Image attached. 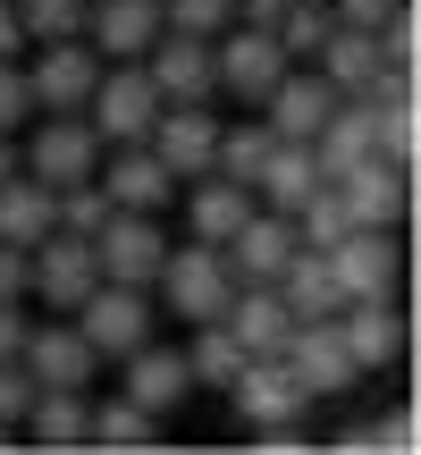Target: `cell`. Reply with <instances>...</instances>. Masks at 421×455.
Listing matches in <instances>:
<instances>
[{
    "label": "cell",
    "mask_w": 421,
    "mask_h": 455,
    "mask_svg": "<svg viewBox=\"0 0 421 455\" xmlns=\"http://www.w3.org/2000/svg\"><path fill=\"white\" fill-rule=\"evenodd\" d=\"M227 295H236V278H227V261H219V244H195V236H169V253H161V270H152V304L161 312H178L186 329L195 321H219L227 312Z\"/></svg>",
    "instance_id": "1"
},
{
    "label": "cell",
    "mask_w": 421,
    "mask_h": 455,
    "mask_svg": "<svg viewBox=\"0 0 421 455\" xmlns=\"http://www.w3.org/2000/svg\"><path fill=\"white\" fill-rule=\"evenodd\" d=\"M17 169L43 178L51 195H60V186H84L101 169V135L84 127V110H34V135L17 144Z\"/></svg>",
    "instance_id": "2"
},
{
    "label": "cell",
    "mask_w": 421,
    "mask_h": 455,
    "mask_svg": "<svg viewBox=\"0 0 421 455\" xmlns=\"http://www.w3.org/2000/svg\"><path fill=\"white\" fill-rule=\"evenodd\" d=\"M152 118H161V93H152L144 60H101L93 93H84V127H93L101 144H144Z\"/></svg>",
    "instance_id": "3"
},
{
    "label": "cell",
    "mask_w": 421,
    "mask_h": 455,
    "mask_svg": "<svg viewBox=\"0 0 421 455\" xmlns=\"http://www.w3.org/2000/svg\"><path fill=\"white\" fill-rule=\"evenodd\" d=\"M68 321L84 329V346H93L101 363H118L127 346H144L152 338V321H161V304H152V287H127V278H101L93 295H84Z\"/></svg>",
    "instance_id": "4"
},
{
    "label": "cell",
    "mask_w": 421,
    "mask_h": 455,
    "mask_svg": "<svg viewBox=\"0 0 421 455\" xmlns=\"http://www.w3.org/2000/svg\"><path fill=\"white\" fill-rule=\"evenodd\" d=\"M26 93L34 110H84V93H93L101 76V51L84 43V34H60V43H26Z\"/></svg>",
    "instance_id": "5"
},
{
    "label": "cell",
    "mask_w": 421,
    "mask_h": 455,
    "mask_svg": "<svg viewBox=\"0 0 421 455\" xmlns=\"http://www.w3.org/2000/svg\"><path fill=\"white\" fill-rule=\"evenodd\" d=\"M101 287L93 270V244L68 236V228H51L43 244H26V304H51V312H76L84 295Z\"/></svg>",
    "instance_id": "6"
},
{
    "label": "cell",
    "mask_w": 421,
    "mask_h": 455,
    "mask_svg": "<svg viewBox=\"0 0 421 455\" xmlns=\"http://www.w3.org/2000/svg\"><path fill=\"white\" fill-rule=\"evenodd\" d=\"M210 68H219V101H244V110H261V93L287 76V51H278V34L219 26V34H210Z\"/></svg>",
    "instance_id": "7"
},
{
    "label": "cell",
    "mask_w": 421,
    "mask_h": 455,
    "mask_svg": "<svg viewBox=\"0 0 421 455\" xmlns=\"http://www.w3.org/2000/svg\"><path fill=\"white\" fill-rule=\"evenodd\" d=\"M84 244H93V270L101 278L152 287V270H161V253H169V228H161V212H110Z\"/></svg>",
    "instance_id": "8"
},
{
    "label": "cell",
    "mask_w": 421,
    "mask_h": 455,
    "mask_svg": "<svg viewBox=\"0 0 421 455\" xmlns=\"http://www.w3.org/2000/svg\"><path fill=\"white\" fill-rule=\"evenodd\" d=\"M278 363L295 371V388H304L312 405H321V396H346L362 379L354 355H346V338H338V312H329V321H295L287 346H278Z\"/></svg>",
    "instance_id": "9"
},
{
    "label": "cell",
    "mask_w": 421,
    "mask_h": 455,
    "mask_svg": "<svg viewBox=\"0 0 421 455\" xmlns=\"http://www.w3.org/2000/svg\"><path fill=\"white\" fill-rule=\"evenodd\" d=\"M329 278H338L346 304H362V295H396V278H405L396 228H346V236L329 244Z\"/></svg>",
    "instance_id": "10"
},
{
    "label": "cell",
    "mask_w": 421,
    "mask_h": 455,
    "mask_svg": "<svg viewBox=\"0 0 421 455\" xmlns=\"http://www.w3.org/2000/svg\"><path fill=\"white\" fill-rule=\"evenodd\" d=\"M144 76L161 101H219V68H210V34H178L161 26L144 51Z\"/></svg>",
    "instance_id": "11"
},
{
    "label": "cell",
    "mask_w": 421,
    "mask_h": 455,
    "mask_svg": "<svg viewBox=\"0 0 421 455\" xmlns=\"http://www.w3.org/2000/svg\"><path fill=\"white\" fill-rule=\"evenodd\" d=\"M338 203H346V220L354 228H405V212H413V169H396V161H354V169H338Z\"/></svg>",
    "instance_id": "12"
},
{
    "label": "cell",
    "mask_w": 421,
    "mask_h": 455,
    "mask_svg": "<svg viewBox=\"0 0 421 455\" xmlns=\"http://www.w3.org/2000/svg\"><path fill=\"white\" fill-rule=\"evenodd\" d=\"M17 363L34 371V388H93V371H101V355L84 346V329L68 321H26V346H17Z\"/></svg>",
    "instance_id": "13"
},
{
    "label": "cell",
    "mask_w": 421,
    "mask_h": 455,
    "mask_svg": "<svg viewBox=\"0 0 421 455\" xmlns=\"http://www.w3.org/2000/svg\"><path fill=\"white\" fill-rule=\"evenodd\" d=\"M219 396L236 405V422H244V430H261V422H304V413H312V396L295 388V371H287L278 355H244V371L227 379Z\"/></svg>",
    "instance_id": "14"
},
{
    "label": "cell",
    "mask_w": 421,
    "mask_h": 455,
    "mask_svg": "<svg viewBox=\"0 0 421 455\" xmlns=\"http://www.w3.org/2000/svg\"><path fill=\"white\" fill-rule=\"evenodd\" d=\"M152 161L169 169V178H203L210 169V144H219V110H210V101H161V118H152Z\"/></svg>",
    "instance_id": "15"
},
{
    "label": "cell",
    "mask_w": 421,
    "mask_h": 455,
    "mask_svg": "<svg viewBox=\"0 0 421 455\" xmlns=\"http://www.w3.org/2000/svg\"><path fill=\"white\" fill-rule=\"evenodd\" d=\"M118 396H135L144 413H161V422H169V413L195 396V371H186L178 346L144 338V346H127V355H118Z\"/></svg>",
    "instance_id": "16"
},
{
    "label": "cell",
    "mask_w": 421,
    "mask_h": 455,
    "mask_svg": "<svg viewBox=\"0 0 421 455\" xmlns=\"http://www.w3.org/2000/svg\"><path fill=\"white\" fill-rule=\"evenodd\" d=\"M329 110H338V84H329L312 60H287V76L261 93V118H270V135H287V144H312Z\"/></svg>",
    "instance_id": "17"
},
{
    "label": "cell",
    "mask_w": 421,
    "mask_h": 455,
    "mask_svg": "<svg viewBox=\"0 0 421 455\" xmlns=\"http://www.w3.org/2000/svg\"><path fill=\"white\" fill-rule=\"evenodd\" d=\"M93 178H101V195H110V212H169V203H178V178L152 161V144H101Z\"/></svg>",
    "instance_id": "18"
},
{
    "label": "cell",
    "mask_w": 421,
    "mask_h": 455,
    "mask_svg": "<svg viewBox=\"0 0 421 455\" xmlns=\"http://www.w3.org/2000/svg\"><path fill=\"white\" fill-rule=\"evenodd\" d=\"M338 338H346V355H354V371H396V363H405V312H396V295L338 304Z\"/></svg>",
    "instance_id": "19"
},
{
    "label": "cell",
    "mask_w": 421,
    "mask_h": 455,
    "mask_svg": "<svg viewBox=\"0 0 421 455\" xmlns=\"http://www.w3.org/2000/svg\"><path fill=\"white\" fill-rule=\"evenodd\" d=\"M178 195H186V236H195V244H227V236L244 228V220H253V186L219 178V169H203V178H186Z\"/></svg>",
    "instance_id": "20"
},
{
    "label": "cell",
    "mask_w": 421,
    "mask_h": 455,
    "mask_svg": "<svg viewBox=\"0 0 421 455\" xmlns=\"http://www.w3.org/2000/svg\"><path fill=\"white\" fill-rule=\"evenodd\" d=\"M227 338L244 346V355H278L287 346V329H295V312H287V295L270 287V278H236V295H227Z\"/></svg>",
    "instance_id": "21"
},
{
    "label": "cell",
    "mask_w": 421,
    "mask_h": 455,
    "mask_svg": "<svg viewBox=\"0 0 421 455\" xmlns=\"http://www.w3.org/2000/svg\"><path fill=\"white\" fill-rule=\"evenodd\" d=\"M161 34V0H84V43L101 60H144Z\"/></svg>",
    "instance_id": "22"
},
{
    "label": "cell",
    "mask_w": 421,
    "mask_h": 455,
    "mask_svg": "<svg viewBox=\"0 0 421 455\" xmlns=\"http://www.w3.org/2000/svg\"><path fill=\"white\" fill-rule=\"evenodd\" d=\"M287 253H295V220L287 212H261V203H253V220L219 244L227 278H278V270H287Z\"/></svg>",
    "instance_id": "23"
},
{
    "label": "cell",
    "mask_w": 421,
    "mask_h": 455,
    "mask_svg": "<svg viewBox=\"0 0 421 455\" xmlns=\"http://www.w3.org/2000/svg\"><path fill=\"white\" fill-rule=\"evenodd\" d=\"M321 186H329L321 152L278 135V144H270V161H261V178H253V203H261V212H295V203H304V195H321Z\"/></svg>",
    "instance_id": "24"
},
{
    "label": "cell",
    "mask_w": 421,
    "mask_h": 455,
    "mask_svg": "<svg viewBox=\"0 0 421 455\" xmlns=\"http://www.w3.org/2000/svg\"><path fill=\"white\" fill-rule=\"evenodd\" d=\"M17 439L51 447V455L84 447V388H34V405L17 413Z\"/></svg>",
    "instance_id": "25"
},
{
    "label": "cell",
    "mask_w": 421,
    "mask_h": 455,
    "mask_svg": "<svg viewBox=\"0 0 421 455\" xmlns=\"http://www.w3.org/2000/svg\"><path fill=\"white\" fill-rule=\"evenodd\" d=\"M270 287L287 295V312H295V321H329V312L346 304V295H338V278H329V253H312V244H295V253H287V270H278Z\"/></svg>",
    "instance_id": "26"
},
{
    "label": "cell",
    "mask_w": 421,
    "mask_h": 455,
    "mask_svg": "<svg viewBox=\"0 0 421 455\" xmlns=\"http://www.w3.org/2000/svg\"><path fill=\"white\" fill-rule=\"evenodd\" d=\"M84 447H110V455H144V447H161V413H144L135 396H110V405H84Z\"/></svg>",
    "instance_id": "27"
},
{
    "label": "cell",
    "mask_w": 421,
    "mask_h": 455,
    "mask_svg": "<svg viewBox=\"0 0 421 455\" xmlns=\"http://www.w3.org/2000/svg\"><path fill=\"white\" fill-rule=\"evenodd\" d=\"M51 203H60V195H51L43 178H26V169L0 178V244H43L51 228H60V220H51Z\"/></svg>",
    "instance_id": "28"
},
{
    "label": "cell",
    "mask_w": 421,
    "mask_h": 455,
    "mask_svg": "<svg viewBox=\"0 0 421 455\" xmlns=\"http://www.w3.org/2000/svg\"><path fill=\"white\" fill-rule=\"evenodd\" d=\"M312 68H321V76L338 84V93H362V84H371L388 60H379V34H362V26H338L321 51H312Z\"/></svg>",
    "instance_id": "29"
},
{
    "label": "cell",
    "mask_w": 421,
    "mask_h": 455,
    "mask_svg": "<svg viewBox=\"0 0 421 455\" xmlns=\"http://www.w3.org/2000/svg\"><path fill=\"white\" fill-rule=\"evenodd\" d=\"M270 118H219V144H210V169H219V178H236V186H253L261 178V161H270Z\"/></svg>",
    "instance_id": "30"
},
{
    "label": "cell",
    "mask_w": 421,
    "mask_h": 455,
    "mask_svg": "<svg viewBox=\"0 0 421 455\" xmlns=\"http://www.w3.org/2000/svg\"><path fill=\"white\" fill-rule=\"evenodd\" d=\"M186 371H195V388H227V379L244 371V346L227 338V321H195V338L178 346Z\"/></svg>",
    "instance_id": "31"
},
{
    "label": "cell",
    "mask_w": 421,
    "mask_h": 455,
    "mask_svg": "<svg viewBox=\"0 0 421 455\" xmlns=\"http://www.w3.org/2000/svg\"><path fill=\"white\" fill-rule=\"evenodd\" d=\"M338 455H413V413H371V422H346L338 439H329Z\"/></svg>",
    "instance_id": "32"
},
{
    "label": "cell",
    "mask_w": 421,
    "mask_h": 455,
    "mask_svg": "<svg viewBox=\"0 0 421 455\" xmlns=\"http://www.w3.org/2000/svg\"><path fill=\"white\" fill-rule=\"evenodd\" d=\"M270 34H278V51H287V60H312V51L338 34V9H329V0H287V17H278Z\"/></svg>",
    "instance_id": "33"
},
{
    "label": "cell",
    "mask_w": 421,
    "mask_h": 455,
    "mask_svg": "<svg viewBox=\"0 0 421 455\" xmlns=\"http://www.w3.org/2000/svg\"><path fill=\"white\" fill-rule=\"evenodd\" d=\"M26 43H60V34H84V0H9Z\"/></svg>",
    "instance_id": "34"
},
{
    "label": "cell",
    "mask_w": 421,
    "mask_h": 455,
    "mask_svg": "<svg viewBox=\"0 0 421 455\" xmlns=\"http://www.w3.org/2000/svg\"><path fill=\"white\" fill-rule=\"evenodd\" d=\"M161 26H178V34H219V26H236V0H161Z\"/></svg>",
    "instance_id": "35"
},
{
    "label": "cell",
    "mask_w": 421,
    "mask_h": 455,
    "mask_svg": "<svg viewBox=\"0 0 421 455\" xmlns=\"http://www.w3.org/2000/svg\"><path fill=\"white\" fill-rule=\"evenodd\" d=\"M379 60H388V68H413V76H421V17H413V0L388 17V26H379Z\"/></svg>",
    "instance_id": "36"
},
{
    "label": "cell",
    "mask_w": 421,
    "mask_h": 455,
    "mask_svg": "<svg viewBox=\"0 0 421 455\" xmlns=\"http://www.w3.org/2000/svg\"><path fill=\"white\" fill-rule=\"evenodd\" d=\"M34 118V93H26V68L17 60H0V135H17Z\"/></svg>",
    "instance_id": "37"
},
{
    "label": "cell",
    "mask_w": 421,
    "mask_h": 455,
    "mask_svg": "<svg viewBox=\"0 0 421 455\" xmlns=\"http://www.w3.org/2000/svg\"><path fill=\"white\" fill-rule=\"evenodd\" d=\"M253 447L261 455H304V447H321V439H312V413H304V422H261Z\"/></svg>",
    "instance_id": "38"
},
{
    "label": "cell",
    "mask_w": 421,
    "mask_h": 455,
    "mask_svg": "<svg viewBox=\"0 0 421 455\" xmlns=\"http://www.w3.org/2000/svg\"><path fill=\"white\" fill-rule=\"evenodd\" d=\"M26 405H34V371H26V363L9 355V363H0V422H17Z\"/></svg>",
    "instance_id": "39"
},
{
    "label": "cell",
    "mask_w": 421,
    "mask_h": 455,
    "mask_svg": "<svg viewBox=\"0 0 421 455\" xmlns=\"http://www.w3.org/2000/svg\"><path fill=\"white\" fill-rule=\"evenodd\" d=\"M329 9H338V26H362V34H379L396 9H405V0H329Z\"/></svg>",
    "instance_id": "40"
},
{
    "label": "cell",
    "mask_w": 421,
    "mask_h": 455,
    "mask_svg": "<svg viewBox=\"0 0 421 455\" xmlns=\"http://www.w3.org/2000/svg\"><path fill=\"white\" fill-rule=\"evenodd\" d=\"M0 304H26V244H0Z\"/></svg>",
    "instance_id": "41"
},
{
    "label": "cell",
    "mask_w": 421,
    "mask_h": 455,
    "mask_svg": "<svg viewBox=\"0 0 421 455\" xmlns=\"http://www.w3.org/2000/svg\"><path fill=\"white\" fill-rule=\"evenodd\" d=\"M26 321H34V304H0V363L26 346Z\"/></svg>",
    "instance_id": "42"
},
{
    "label": "cell",
    "mask_w": 421,
    "mask_h": 455,
    "mask_svg": "<svg viewBox=\"0 0 421 455\" xmlns=\"http://www.w3.org/2000/svg\"><path fill=\"white\" fill-rule=\"evenodd\" d=\"M278 17H287V0H236V26H253V34H270Z\"/></svg>",
    "instance_id": "43"
},
{
    "label": "cell",
    "mask_w": 421,
    "mask_h": 455,
    "mask_svg": "<svg viewBox=\"0 0 421 455\" xmlns=\"http://www.w3.org/2000/svg\"><path fill=\"white\" fill-rule=\"evenodd\" d=\"M0 60H26V26H17L9 0H0Z\"/></svg>",
    "instance_id": "44"
},
{
    "label": "cell",
    "mask_w": 421,
    "mask_h": 455,
    "mask_svg": "<svg viewBox=\"0 0 421 455\" xmlns=\"http://www.w3.org/2000/svg\"><path fill=\"white\" fill-rule=\"evenodd\" d=\"M0 178H17V135H0Z\"/></svg>",
    "instance_id": "45"
}]
</instances>
